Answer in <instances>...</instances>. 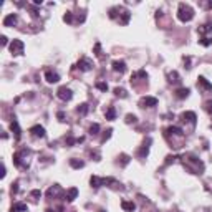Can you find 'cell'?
I'll return each instance as SVG.
<instances>
[{
    "mask_svg": "<svg viewBox=\"0 0 212 212\" xmlns=\"http://www.w3.org/2000/svg\"><path fill=\"white\" fill-rule=\"evenodd\" d=\"M178 17H179L181 22H191L194 19V10L191 8V5H187V3H179Z\"/></svg>",
    "mask_w": 212,
    "mask_h": 212,
    "instance_id": "cell-1",
    "label": "cell"
},
{
    "mask_svg": "<svg viewBox=\"0 0 212 212\" xmlns=\"http://www.w3.org/2000/svg\"><path fill=\"white\" fill-rule=\"evenodd\" d=\"M91 186L95 187V189H98V187H101V186H106V184H114V179L113 178H108V179H103V178H98V176H91Z\"/></svg>",
    "mask_w": 212,
    "mask_h": 212,
    "instance_id": "cell-2",
    "label": "cell"
},
{
    "mask_svg": "<svg viewBox=\"0 0 212 212\" xmlns=\"http://www.w3.org/2000/svg\"><path fill=\"white\" fill-rule=\"evenodd\" d=\"M23 48H25V45H23L22 40L19 38H15L13 42L10 43V51H12V55H22L23 53Z\"/></svg>",
    "mask_w": 212,
    "mask_h": 212,
    "instance_id": "cell-3",
    "label": "cell"
},
{
    "mask_svg": "<svg viewBox=\"0 0 212 212\" xmlns=\"http://www.w3.org/2000/svg\"><path fill=\"white\" fill-rule=\"evenodd\" d=\"M56 95H58V98H60V99H63V101H70V99L73 98L72 90H70V88H66V86H61L60 90L56 91Z\"/></svg>",
    "mask_w": 212,
    "mask_h": 212,
    "instance_id": "cell-4",
    "label": "cell"
},
{
    "mask_svg": "<svg viewBox=\"0 0 212 212\" xmlns=\"http://www.w3.org/2000/svg\"><path fill=\"white\" fill-rule=\"evenodd\" d=\"M139 106L141 108H152V106H157V99L152 96H144V98H141Z\"/></svg>",
    "mask_w": 212,
    "mask_h": 212,
    "instance_id": "cell-5",
    "label": "cell"
},
{
    "mask_svg": "<svg viewBox=\"0 0 212 212\" xmlns=\"http://www.w3.org/2000/svg\"><path fill=\"white\" fill-rule=\"evenodd\" d=\"M81 72H88V70H91L93 68V63H91V60H88V58H81V60L78 61V65H76Z\"/></svg>",
    "mask_w": 212,
    "mask_h": 212,
    "instance_id": "cell-6",
    "label": "cell"
},
{
    "mask_svg": "<svg viewBox=\"0 0 212 212\" xmlns=\"http://www.w3.org/2000/svg\"><path fill=\"white\" fill-rule=\"evenodd\" d=\"M30 133H32V136L33 138H45L46 136V134H45V129L42 128V126H32L30 128Z\"/></svg>",
    "mask_w": 212,
    "mask_h": 212,
    "instance_id": "cell-7",
    "label": "cell"
},
{
    "mask_svg": "<svg viewBox=\"0 0 212 212\" xmlns=\"http://www.w3.org/2000/svg\"><path fill=\"white\" fill-rule=\"evenodd\" d=\"M17 20H19L17 13H10V15H7L3 19V27H13L15 23H17Z\"/></svg>",
    "mask_w": 212,
    "mask_h": 212,
    "instance_id": "cell-8",
    "label": "cell"
},
{
    "mask_svg": "<svg viewBox=\"0 0 212 212\" xmlns=\"http://www.w3.org/2000/svg\"><path fill=\"white\" fill-rule=\"evenodd\" d=\"M113 70L116 73H125L126 72V63L123 60H114L113 61Z\"/></svg>",
    "mask_w": 212,
    "mask_h": 212,
    "instance_id": "cell-9",
    "label": "cell"
},
{
    "mask_svg": "<svg viewBox=\"0 0 212 212\" xmlns=\"http://www.w3.org/2000/svg\"><path fill=\"white\" fill-rule=\"evenodd\" d=\"M166 134L169 136V134H172V136H178V138H184V133H182V129L178 128V126H171L166 129Z\"/></svg>",
    "mask_w": 212,
    "mask_h": 212,
    "instance_id": "cell-10",
    "label": "cell"
},
{
    "mask_svg": "<svg viewBox=\"0 0 212 212\" xmlns=\"http://www.w3.org/2000/svg\"><path fill=\"white\" fill-rule=\"evenodd\" d=\"M197 86L204 88L205 91H212V83H209V81L204 78V76H199V78H197Z\"/></svg>",
    "mask_w": 212,
    "mask_h": 212,
    "instance_id": "cell-11",
    "label": "cell"
},
{
    "mask_svg": "<svg viewBox=\"0 0 212 212\" xmlns=\"http://www.w3.org/2000/svg\"><path fill=\"white\" fill-rule=\"evenodd\" d=\"M45 78L48 83H56V81H60V75L55 73V72H46L45 73Z\"/></svg>",
    "mask_w": 212,
    "mask_h": 212,
    "instance_id": "cell-12",
    "label": "cell"
},
{
    "mask_svg": "<svg viewBox=\"0 0 212 212\" xmlns=\"http://www.w3.org/2000/svg\"><path fill=\"white\" fill-rule=\"evenodd\" d=\"M182 119L184 121H189V123H196V113H192V111H186V113H182Z\"/></svg>",
    "mask_w": 212,
    "mask_h": 212,
    "instance_id": "cell-13",
    "label": "cell"
},
{
    "mask_svg": "<svg viewBox=\"0 0 212 212\" xmlns=\"http://www.w3.org/2000/svg\"><path fill=\"white\" fill-rule=\"evenodd\" d=\"M76 196H78V189H76V187H72V189H68V192H66V201L68 202L75 201Z\"/></svg>",
    "mask_w": 212,
    "mask_h": 212,
    "instance_id": "cell-14",
    "label": "cell"
},
{
    "mask_svg": "<svg viewBox=\"0 0 212 212\" xmlns=\"http://www.w3.org/2000/svg\"><path fill=\"white\" fill-rule=\"evenodd\" d=\"M104 116H106V119L113 121L114 118H116V109L113 108V106H108V109L104 111Z\"/></svg>",
    "mask_w": 212,
    "mask_h": 212,
    "instance_id": "cell-15",
    "label": "cell"
},
{
    "mask_svg": "<svg viewBox=\"0 0 212 212\" xmlns=\"http://www.w3.org/2000/svg\"><path fill=\"white\" fill-rule=\"evenodd\" d=\"M121 207L125 209L126 212H134V209H136V205H134L133 202H129V201H123V202H121Z\"/></svg>",
    "mask_w": 212,
    "mask_h": 212,
    "instance_id": "cell-16",
    "label": "cell"
},
{
    "mask_svg": "<svg viewBox=\"0 0 212 212\" xmlns=\"http://www.w3.org/2000/svg\"><path fill=\"white\" fill-rule=\"evenodd\" d=\"M187 95H189V88H179V90L176 91V96H178L179 99L187 98Z\"/></svg>",
    "mask_w": 212,
    "mask_h": 212,
    "instance_id": "cell-17",
    "label": "cell"
},
{
    "mask_svg": "<svg viewBox=\"0 0 212 212\" xmlns=\"http://www.w3.org/2000/svg\"><path fill=\"white\" fill-rule=\"evenodd\" d=\"M10 129L15 133V139H20V128H19V123H17L15 119L12 121V125H10Z\"/></svg>",
    "mask_w": 212,
    "mask_h": 212,
    "instance_id": "cell-18",
    "label": "cell"
},
{
    "mask_svg": "<svg viewBox=\"0 0 212 212\" xmlns=\"http://www.w3.org/2000/svg\"><path fill=\"white\" fill-rule=\"evenodd\" d=\"M209 32H212V23H204V25L199 27V33H201V35H205Z\"/></svg>",
    "mask_w": 212,
    "mask_h": 212,
    "instance_id": "cell-19",
    "label": "cell"
},
{
    "mask_svg": "<svg viewBox=\"0 0 212 212\" xmlns=\"http://www.w3.org/2000/svg\"><path fill=\"white\" fill-rule=\"evenodd\" d=\"M22 210H27V204H15V205H12V212H22Z\"/></svg>",
    "mask_w": 212,
    "mask_h": 212,
    "instance_id": "cell-20",
    "label": "cell"
},
{
    "mask_svg": "<svg viewBox=\"0 0 212 212\" xmlns=\"http://www.w3.org/2000/svg\"><path fill=\"white\" fill-rule=\"evenodd\" d=\"M70 164H72V167H75V169H81L85 166L83 161H76V159H70Z\"/></svg>",
    "mask_w": 212,
    "mask_h": 212,
    "instance_id": "cell-21",
    "label": "cell"
},
{
    "mask_svg": "<svg viewBox=\"0 0 212 212\" xmlns=\"http://www.w3.org/2000/svg\"><path fill=\"white\" fill-rule=\"evenodd\" d=\"M169 81L171 83H179V75H178V72H171L169 73Z\"/></svg>",
    "mask_w": 212,
    "mask_h": 212,
    "instance_id": "cell-22",
    "label": "cell"
},
{
    "mask_svg": "<svg viewBox=\"0 0 212 212\" xmlns=\"http://www.w3.org/2000/svg\"><path fill=\"white\" fill-rule=\"evenodd\" d=\"M76 111H78V114H81V116H85V114L88 113V104H86V103H83V104H80V106H78V109H76Z\"/></svg>",
    "mask_w": 212,
    "mask_h": 212,
    "instance_id": "cell-23",
    "label": "cell"
},
{
    "mask_svg": "<svg viewBox=\"0 0 212 212\" xmlns=\"http://www.w3.org/2000/svg\"><path fill=\"white\" fill-rule=\"evenodd\" d=\"M114 95L119 96V98H126L128 93H126V90H123V88H114Z\"/></svg>",
    "mask_w": 212,
    "mask_h": 212,
    "instance_id": "cell-24",
    "label": "cell"
},
{
    "mask_svg": "<svg viewBox=\"0 0 212 212\" xmlns=\"http://www.w3.org/2000/svg\"><path fill=\"white\" fill-rule=\"evenodd\" d=\"M98 131H99V125L98 123H93V125L90 126V133L91 134H98Z\"/></svg>",
    "mask_w": 212,
    "mask_h": 212,
    "instance_id": "cell-25",
    "label": "cell"
},
{
    "mask_svg": "<svg viewBox=\"0 0 212 212\" xmlns=\"http://www.w3.org/2000/svg\"><path fill=\"white\" fill-rule=\"evenodd\" d=\"M201 45H204V46H210V45H212V40H210L209 37H202V38H201Z\"/></svg>",
    "mask_w": 212,
    "mask_h": 212,
    "instance_id": "cell-26",
    "label": "cell"
},
{
    "mask_svg": "<svg viewBox=\"0 0 212 212\" xmlns=\"http://www.w3.org/2000/svg\"><path fill=\"white\" fill-rule=\"evenodd\" d=\"M96 88H98V90H101V91H108V85L103 83V81H98V83H96Z\"/></svg>",
    "mask_w": 212,
    "mask_h": 212,
    "instance_id": "cell-27",
    "label": "cell"
},
{
    "mask_svg": "<svg viewBox=\"0 0 212 212\" xmlns=\"http://www.w3.org/2000/svg\"><path fill=\"white\" fill-rule=\"evenodd\" d=\"M63 20L66 22V23H73V15H72V12H66V15L63 17Z\"/></svg>",
    "mask_w": 212,
    "mask_h": 212,
    "instance_id": "cell-28",
    "label": "cell"
},
{
    "mask_svg": "<svg viewBox=\"0 0 212 212\" xmlns=\"http://www.w3.org/2000/svg\"><path fill=\"white\" fill-rule=\"evenodd\" d=\"M205 111H207L209 114H212V99H209V101H205Z\"/></svg>",
    "mask_w": 212,
    "mask_h": 212,
    "instance_id": "cell-29",
    "label": "cell"
},
{
    "mask_svg": "<svg viewBox=\"0 0 212 212\" xmlns=\"http://www.w3.org/2000/svg\"><path fill=\"white\" fill-rule=\"evenodd\" d=\"M126 123H136V116H134V114H128L126 116Z\"/></svg>",
    "mask_w": 212,
    "mask_h": 212,
    "instance_id": "cell-30",
    "label": "cell"
},
{
    "mask_svg": "<svg viewBox=\"0 0 212 212\" xmlns=\"http://www.w3.org/2000/svg\"><path fill=\"white\" fill-rule=\"evenodd\" d=\"M30 196H32V197H37V199H38V197H42V192H40L38 189H35V191H32V192H30Z\"/></svg>",
    "mask_w": 212,
    "mask_h": 212,
    "instance_id": "cell-31",
    "label": "cell"
},
{
    "mask_svg": "<svg viewBox=\"0 0 212 212\" xmlns=\"http://www.w3.org/2000/svg\"><path fill=\"white\" fill-rule=\"evenodd\" d=\"M56 116H58V119H60V121H65V113H61V111H60Z\"/></svg>",
    "mask_w": 212,
    "mask_h": 212,
    "instance_id": "cell-32",
    "label": "cell"
},
{
    "mask_svg": "<svg viewBox=\"0 0 212 212\" xmlns=\"http://www.w3.org/2000/svg\"><path fill=\"white\" fill-rule=\"evenodd\" d=\"M2 45H7V37H2Z\"/></svg>",
    "mask_w": 212,
    "mask_h": 212,
    "instance_id": "cell-33",
    "label": "cell"
}]
</instances>
